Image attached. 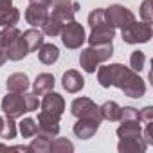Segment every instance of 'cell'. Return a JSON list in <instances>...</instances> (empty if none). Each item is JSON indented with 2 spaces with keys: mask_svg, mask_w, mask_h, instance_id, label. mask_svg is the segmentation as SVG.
Wrapping results in <instances>:
<instances>
[{
  "mask_svg": "<svg viewBox=\"0 0 153 153\" xmlns=\"http://www.w3.org/2000/svg\"><path fill=\"white\" fill-rule=\"evenodd\" d=\"M139 123L140 121H121V126L117 128V137L119 139H126V137L142 135V126Z\"/></svg>",
  "mask_w": 153,
  "mask_h": 153,
  "instance_id": "cell-21",
  "label": "cell"
},
{
  "mask_svg": "<svg viewBox=\"0 0 153 153\" xmlns=\"http://www.w3.org/2000/svg\"><path fill=\"white\" fill-rule=\"evenodd\" d=\"M144 65H146V54L142 51H133L131 56H130V67H131V70L140 72L144 68Z\"/></svg>",
  "mask_w": 153,
  "mask_h": 153,
  "instance_id": "cell-30",
  "label": "cell"
},
{
  "mask_svg": "<svg viewBox=\"0 0 153 153\" xmlns=\"http://www.w3.org/2000/svg\"><path fill=\"white\" fill-rule=\"evenodd\" d=\"M56 81H54V76L49 74V72H42L36 76V79H34V85H33V94L36 96H45L47 92H51L54 88Z\"/></svg>",
  "mask_w": 153,
  "mask_h": 153,
  "instance_id": "cell-17",
  "label": "cell"
},
{
  "mask_svg": "<svg viewBox=\"0 0 153 153\" xmlns=\"http://www.w3.org/2000/svg\"><path fill=\"white\" fill-rule=\"evenodd\" d=\"M114 54V45L112 43H103V45H90L88 49L81 51L79 56V65L85 72H96L97 65L110 59Z\"/></svg>",
  "mask_w": 153,
  "mask_h": 153,
  "instance_id": "cell-2",
  "label": "cell"
},
{
  "mask_svg": "<svg viewBox=\"0 0 153 153\" xmlns=\"http://www.w3.org/2000/svg\"><path fill=\"white\" fill-rule=\"evenodd\" d=\"M49 151L51 153H72L74 151V144L68 139H54L49 144Z\"/></svg>",
  "mask_w": 153,
  "mask_h": 153,
  "instance_id": "cell-26",
  "label": "cell"
},
{
  "mask_svg": "<svg viewBox=\"0 0 153 153\" xmlns=\"http://www.w3.org/2000/svg\"><path fill=\"white\" fill-rule=\"evenodd\" d=\"M119 121H140L139 119V110L133 106H124L121 108V119Z\"/></svg>",
  "mask_w": 153,
  "mask_h": 153,
  "instance_id": "cell-31",
  "label": "cell"
},
{
  "mask_svg": "<svg viewBox=\"0 0 153 153\" xmlns=\"http://www.w3.org/2000/svg\"><path fill=\"white\" fill-rule=\"evenodd\" d=\"M0 137L6 139V140H11L16 137V124H15V119L7 117L6 115V121H4V126L0 130Z\"/></svg>",
  "mask_w": 153,
  "mask_h": 153,
  "instance_id": "cell-29",
  "label": "cell"
},
{
  "mask_svg": "<svg viewBox=\"0 0 153 153\" xmlns=\"http://www.w3.org/2000/svg\"><path fill=\"white\" fill-rule=\"evenodd\" d=\"M6 61H7V56H6V52H4L2 49H0V67H2Z\"/></svg>",
  "mask_w": 153,
  "mask_h": 153,
  "instance_id": "cell-37",
  "label": "cell"
},
{
  "mask_svg": "<svg viewBox=\"0 0 153 153\" xmlns=\"http://www.w3.org/2000/svg\"><path fill=\"white\" fill-rule=\"evenodd\" d=\"M0 4H13V0H0Z\"/></svg>",
  "mask_w": 153,
  "mask_h": 153,
  "instance_id": "cell-38",
  "label": "cell"
},
{
  "mask_svg": "<svg viewBox=\"0 0 153 153\" xmlns=\"http://www.w3.org/2000/svg\"><path fill=\"white\" fill-rule=\"evenodd\" d=\"M59 36H61V42H63V45L67 49H79L85 43V40H87L83 25L78 24L76 20L65 24V27H63V31H61Z\"/></svg>",
  "mask_w": 153,
  "mask_h": 153,
  "instance_id": "cell-4",
  "label": "cell"
},
{
  "mask_svg": "<svg viewBox=\"0 0 153 153\" xmlns=\"http://www.w3.org/2000/svg\"><path fill=\"white\" fill-rule=\"evenodd\" d=\"M31 4H36V6H43V7H49L51 0H29Z\"/></svg>",
  "mask_w": 153,
  "mask_h": 153,
  "instance_id": "cell-36",
  "label": "cell"
},
{
  "mask_svg": "<svg viewBox=\"0 0 153 153\" xmlns=\"http://www.w3.org/2000/svg\"><path fill=\"white\" fill-rule=\"evenodd\" d=\"M29 88V78L24 72H15L7 78V90L13 94H24Z\"/></svg>",
  "mask_w": 153,
  "mask_h": 153,
  "instance_id": "cell-19",
  "label": "cell"
},
{
  "mask_svg": "<svg viewBox=\"0 0 153 153\" xmlns=\"http://www.w3.org/2000/svg\"><path fill=\"white\" fill-rule=\"evenodd\" d=\"M97 81L101 87H117L124 92V96L131 99H140L146 94V83L139 78V74L121 63L105 65L97 70Z\"/></svg>",
  "mask_w": 153,
  "mask_h": 153,
  "instance_id": "cell-1",
  "label": "cell"
},
{
  "mask_svg": "<svg viewBox=\"0 0 153 153\" xmlns=\"http://www.w3.org/2000/svg\"><path fill=\"white\" fill-rule=\"evenodd\" d=\"M49 18V11L43 6H36V4H29V7L25 9V20L27 24H31L33 27H42Z\"/></svg>",
  "mask_w": 153,
  "mask_h": 153,
  "instance_id": "cell-15",
  "label": "cell"
},
{
  "mask_svg": "<svg viewBox=\"0 0 153 153\" xmlns=\"http://www.w3.org/2000/svg\"><path fill=\"white\" fill-rule=\"evenodd\" d=\"M103 22H105V9L103 7H97L88 15V25L90 27H94L97 24H103Z\"/></svg>",
  "mask_w": 153,
  "mask_h": 153,
  "instance_id": "cell-32",
  "label": "cell"
},
{
  "mask_svg": "<svg viewBox=\"0 0 153 153\" xmlns=\"http://www.w3.org/2000/svg\"><path fill=\"white\" fill-rule=\"evenodd\" d=\"M22 33L15 27V25H11V27H6L2 33H0V49H2V51H6L18 36H20Z\"/></svg>",
  "mask_w": 153,
  "mask_h": 153,
  "instance_id": "cell-24",
  "label": "cell"
},
{
  "mask_svg": "<svg viewBox=\"0 0 153 153\" xmlns=\"http://www.w3.org/2000/svg\"><path fill=\"white\" fill-rule=\"evenodd\" d=\"M22 36H24V40H25V43H27L29 52L38 51V49H40V45L43 43V33H42V31H38V29H29V31L22 33Z\"/></svg>",
  "mask_w": 153,
  "mask_h": 153,
  "instance_id": "cell-22",
  "label": "cell"
},
{
  "mask_svg": "<svg viewBox=\"0 0 153 153\" xmlns=\"http://www.w3.org/2000/svg\"><path fill=\"white\" fill-rule=\"evenodd\" d=\"M24 99H25V106H27V112H34L38 110V96L36 94H24Z\"/></svg>",
  "mask_w": 153,
  "mask_h": 153,
  "instance_id": "cell-34",
  "label": "cell"
},
{
  "mask_svg": "<svg viewBox=\"0 0 153 153\" xmlns=\"http://www.w3.org/2000/svg\"><path fill=\"white\" fill-rule=\"evenodd\" d=\"M36 139H33V142L27 146V151L31 153H49V144L52 139H43L40 135H34Z\"/></svg>",
  "mask_w": 153,
  "mask_h": 153,
  "instance_id": "cell-28",
  "label": "cell"
},
{
  "mask_svg": "<svg viewBox=\"0 0 153 153\" xmlns=\"http://www.w3.org/2000/svg\"><path fill=\"white\" fill-rule=\"evenodd\" d=\"M49 7H51L49 16H52L63 24H68L74 20V15L78 13L79 4L74 2V0H51Z\"/></svg>",
  "mask_w": 153,
  "mask_h": 153,
  "instance_id": "cell-5",
  "label": "cell"
},
{
  "mask_svg": "<svg viewBox=\"0 0 153 153\" xmlns=\"http://www.w3.org/2000/svg\"><path fill=\"white\" fill-rule=\"evenodd\" d=\"M146 148H148V144H146L142 135L119 139V144H117V149L121 153H144Z\"/></svg>",
  "mask_w": 153,
  "mask_h": 153,
  "instance_id": "cell-14",
  "label": "cell"
},
{
  "mask_svg": "<svg viewBox=\"0 0 153 153\" xmlns=\"http://www.w3.org/2000/svg\"><path fill=\"white\" fill-rule=\"evenodd\" d=\"M123 34V40L126 43H148L151 40V24H146V22H131L128 24L126 27H123L121 31Z\"/></svg>",
  "mask_w": 153,
  "mask_h": 153,
  "instance_id": "cell-3",
  "label": "cell"
},
{
  "mask_svg": "<svg viewBox=\"0 0 153 153\" xmlns=\"http://www.w3.org/2000/svg\"><path fill=\"white\" fill-rule=\"evenodd\" d=\"M2 126H4V119L0 117V130H2Z\"/></svg>",
  "mask_w": 153,
  "mask_h": 153,
  "instance_id": "cell-39",
  "label": "cell"
},
{
  "mask_svg": "<svg viewBox=\"0 0 153 153\" xmlns=\"http://www.w3.org/2000/svg\"><path fill=\"white\" fill-rule=\"evenodd\" d=\"M59 133V117L51 115L47 112L38 114V133L43 139H54Z\"/></svg>",
  "mask_w": 153,
  "mask_h": 153,
  "instance_id": "cell-9",
  "label": "cell"
},
{
  "mask_svg": "<svg viewBox=\"0 0 153 153\" xmlns=\"http://www.w3.org/2000/svg\"><path fill=\"white\" fill-rule=\"evenodd\" d=\"M20 133H22L24 139L34 137V135L38 133V123H36L34 119H31V117L22 119V123H20Z\"/></svg>",
  "mask_w": 153,
  "mask_h": 153,
  "instance_id": "cell-27",
  "label": "cell"
},
{
  "mask_svg": "<svg viewBox=\"0 0 153 153\" xmlns=\"http://www.w3.org/2000/svg\"><path fill=\"white\" fill-rule=\"evenodd\" d=\"M139 119L146 124V123H151L153 121V106H144L140 112H139Z\"/></svg>",
  "mask_w": 153,
  "mask_h": 153,
  "instance_id": "cell-35",
  "label": "cell"
},
{
  "mask_svg": "<svg viewBox=\"0 0 153 153\" xmlns=\"http://www.w3.org/2000/svg\"><path fill=\"white\" fill-rule=\"evenodd\" d=\"M63 110H65V99L59 94L51 90V92H47L43 96V99H42V112H47L51 115L61 117Z\"/></svg>",
  "mask_w": 153,
  "mask_h": 153,
  "instance_id": "cell-12",
  "label": "cell"
},
{
  "mask_svg": "<svg viewBox=\"0 0 153 153\" xmlns=\"http://www.w3.org/2000/svg\"><path fill=\"white\" fill-rule=\"evenodd\" d=\"M20 20V11L13 4H0V25L11 27L16 25Z\"/></svg>",
  "mask_w": 153,
  "mask_h": 153,
  "instance_id": "cell-18",
  "label": "cell"
},
{
  "mask_svg": "<svg viewBox=\"0 0 153 153\" xmlns=\"http://www.w3.org/2000/svg\"><path fill=\"white\" fill-rule=\"evenodd\" d=\"M99 121H96V119H90V117H79L78 119V123L74 124V135L78 137V139H81V140H88V139H92L96 133H97V130H99Z\"/></svg>",
  "mask_w": 153,
  "mask_h": 153,
  "instance_id": "cell-11",
  "label": "cell"
},
{
  "mask_svg": "<svg viewBox=\"0 0 153 153\" xmlns=\"http://www.w3.org/2000/svg\"><path fill=\"white\" fill-rule=\"evenodd\" d=\"M2 110H4V114H6L7 117H11V119H18V117H22V115L27 112V106H25V99H24V96L9 92V94L2 99Z\"/></svg>",
  "mask_w": 153,
  "mask_h": 153,
  "instance_id": "cell-8",
  "label": "cell"
},
{
  "mask_svg": "<svg viewBox=\"0 0 153 153\" xmlns=\"http://www.w3.org/2000/svg\"><path fill=\"white\" fill-rule=\"evenodd\" d=\"M90 29H92V33H90V36L87 38L90 45L112 43V40H114V36H115V29H114L110 24H106V22L97 24V25H94V27H90Z\"/></svg>",
  "mask_w": 153,
  "mask_h": 153,
  "instance_id": "cell-10",
  "label": "cell"
},
{
  "mask_svg": "<svg viewBox=\"0 0 153 153\" xmlns=\"http://www.w3.org/2000/svg\"><path fill=\"white\" fill-rule=\"evenodd\" d=\"M140 16L146 24H151L153 20V13H151V0H144L140 6Z\"/></svg>",
  "mask_w": 153,
  "mask_h": 153,
  "instance_id": "cell-33",
  "label": "cell"
},
{
  "mask_svg": "<svg viewBox=\"0 0 153 153\" xmlns=\"http://www.w3.org/2000/svg\"><path fill=\"white\" fill-rule=\"evenodd\" d=\"M70 112H72L74 117H78V119L79 117H90V119H96L99 123L103 121L99 106L92 99H88V97H78V99H74L72 105H70Z\"/></svg>",
  "mask_w": 153,
  "mask_h": 153,
  "instance_id": "cell-7",
  "label": "cell"
},
{
  "mask_svg": "<svg viewBox=\"0 0 153 153\" xmlns=\"http://www.w3.org/2000/svg\"><path fill=\"white\" fill-rule=\"evenodd\" d=\"M105 22L110 24L114 29H115V27H121V29H123V27H126L128 24L135 22V15H133L128 7L119 6V4H114V6H110V7L105 9Z\"/></svg>",
  "mask_w": 153,
  "mask_h": 153,
  "instance_id": "cell-6",
  "label": "cell"
},
{
  "mask_svg": "<svg viewBox=\"0 0 153 153\" xmlns=\"http://www.w3.org/2000/svg\"><path fill=\"white\" fill-rule=\"evenodd\" d=\"M59 58V49L54 45V43H42L40 45V51H38V59L43 63V65H52L56 63Z\"/></svg>",
  "mask_w": 153,
  "mask_h": 153,
  "instance_id": "cell-20",
  "label": "cell"
},
{
  "mask_svg": "<svg viewBox=\"0 0 153 153\" xmlns=\"http://www.w3.org/2000/svg\"><path fill=\"white\" fill-rule=\"evenodd\" d=\"M61 85H63V88H65L68 94H76V92L83 90V87H85V78H83L78 70L70 68V70H67V72L63 74Z\"/></svg>",
  "mask_w": 153,
  "mask_h": 153,
  "instance_id": "cell-13",
  "label": "cell"
},
{
  "mask_svg": "<svg viewBox=\"0 0 153 153\" xmlns=\"http://www.w3.org/2000/svg\"><path fill=\"white\" fill-rule=\"evenodd\" d=\"M4 52H6L7 59H11V61H20V59H24V58L29 54V49H27V43H25L24 36L20 34Z\"/></svg>",
  "mask_w": 153,
  "mask_h": 153,
  "instance_id": "cell-16",
  "label": "cell"
},
{
  "mask_svg": "<svg viewBox=\"0 0 153 153\" xmlns=\"http://www.w3.org/2000/svg\"><path fill=\"white\" fill-rule=\"evenodd\" d=\"M99 110H101V117L110 123H115L121 119V106L115 101H106L103 106H99Z\"/></svg>",
  "mask_w": 153,
  "mask_h": 153,
  "instance_id": "cell-23",
  "label": "cell"
},
{
  "mask_svg": "<svg viewBox=\"0 0 153 153\" xmlns=\"http://www.w3.org/2000/svg\"><path fill=\"white\" fill-rule=\"evenodd\" d=\"M63 27H65V24L59 22V20H56V18H52V16H49L47 22L42 25L43 34H47V36H59L61 31H63Z\"/></svg>",
  "mask_w": 153,
  "mask_h": 153,
  "instance_id": "cell-25",
  "label": "cell"
}]
</instances>
